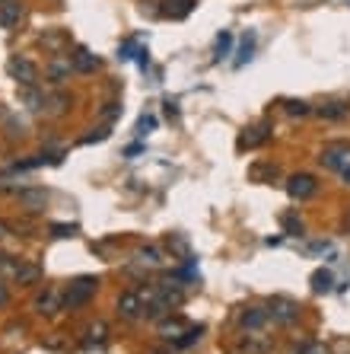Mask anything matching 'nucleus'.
I'll return each instance as SVG.
<instances>
[{"instance_id": "1", "label": "nucleus", "mask_w": 350, "mask_h": 354, "mask_svg": "<svg viewBox=\"0 0 350 354\" xmlns=\"http://www.w3.org/2000/svg\"><path fill=\"white\" fill-rule=\"evenodd\" d=\"M96 288H99V281L90 278V274H86V278H77L74 284L64 290V310H77V306H83L93 294H96Z\"/></svg>"}, {"instance_id": "2", "label": "nucleus", "mask_w": 350, "mask_h": 354, "mask_svg": "<svg viewBox=\"0 0 350 354\" xmlns=\"http://www.w3.org/2000/svg\"><path fill=\"white\" fill-rule=\"evenodd\" d=\"M268 316L280 326H290V322L300 319V304L290 300V297H271L268 300Z\"/></svg>"}, {"instance_id": "3", "label": "nucleus", "mask_w": 350, "mask_h": 354, "mask_svg": "<svg viewBox=\"0 0 350 354\" xmlns=\"http://www.w3.org/2000/svg\"><path fill=\"white\" fill-rule=\"evenodd\" d=\"M322 166H328V169H334V173H347L350 169V144H328L325 150H322Z\"/></svg>"}, {"instance_id": "4", "label": "nucleus", "mask_w": 350, "mask_h": 354, "mask_svg": "<svg viewBox=\"0 0 350 354\" xmlns=\"http://www.w3.org/2000/svg\"><path fill=\"white\" fill-rule=\"evenodd\" d=\"M315 189H318V182H315V176H309V173H296V176H290V179H286V195L296 198V201L312 198V195H315Z\"/></svg>"}, {"instance_id": "5", "label": "nucleus", "mask_w": 350, "mask_h": 354, "mask_svg": "<svg viewBox=\"0 0 350 354\" xmlns=\"http://www.w3.org/2000/svg\"><path fill=\"white\" fill-rule=\"evenodd\" d=\"M140 313H144V297H140V290H124V294L118 297V316H121V319H137Z\"/></svg>"}, {"instance_id": "6", "label": "nucleus", "mask_w": 350, "mask_h": 354, "mask_svg": "<svg viewBox=\"0 0 350 354\" xmlns=\"http://www.w3.org/2000/svg\"><path fill=\"white\" fill-rule=\"evenodd\" d=\"M268 319H271L268 306H245L242 313H239V326H242V329H249V332L264 329V322H268Z\"/></svg>"}, {"instance_id": "7", "label": "nucleus", "mask_w": 350, "mask_h": 354, "mask_svg": "<svg viewBox=\"0 0 350 354\" xmlns=\"http://www.w3.org/2000/svg\"><path fill=\"white\" fill-rule=\"evenodd\" d=\"M10 74L17 77L23 86H32L35 77H39V67H35L29 58H13V61H10Z\"/></svg>"}, {"instance_id": "8", "label": "nucleus", "mask_w": 350, "mask_h": 354, "mask_svg": "<svg viewBox=\"0 0 350 354\" xmlns=\"http://www.w3.org/2000/svg\"><path fill=\"white\" fill-rule=\"evenodd\" d=\"M35 310L39 313H45V316H51V313H57V310H64V294L61 290H55V288H48L45 294L35 300Z\"/></svg>"}, {"instance_id": "9", "label": "nucleus", "mask_w": 350, "mask_h": 354, "mask_svg": "<svg viewBox=\"0 0 350 354\" xmlns=\"http://www.w3.org/2000/svg\"><path fill=\"white\" fill-rule=\"evenodd\" d=\"M23 17V3L19 0H0V29H13Z\"/></svg>"}, {"instance_id": "10", "label": "nucleus", "mask_w": 350, "mask_h": 354, "mask_svg": "<svg viewBox=\"0 0 350 354\" xmlns=\"http://www.w3.org/2000/svg\"><path fill=\"white\" fill-rule=\"evenodd\" d=\"M19 205L29 207V211H41L48 205V192L45 189H23L19 192Z\"/></svg>"}, {"instance_id": "11", "label": "nucleus", "mask_w": 350, "mask_h": 354, "mask_svg": "<svg viewBox=\"0 0 350 354\" xmlns=\"http://www.w3.org/2000/svg\"><path fill=\"white\" fill-rule=\"evenodd\" d=\"M70 61H74V71H80V74H93L99 67V58L90 48H77L74 55H70Z\"/></svg>"}, {"instance_id": "12", "label": "nucleus", "mask_w": 350, "mask_h": 354, "mask_svg": "<svg viewBox=\"0 0 350 354\" xmlns=\"http://www.w3.org/2000/svg\"><path fill=\"white\" fill-rule=\"evenodd\" d=\"M268 140V124H255V128H249V131L239 138V147H258V144H264Z\"/></svg>"}, {"instance_id": "13", "label": "nucleus", "mask_w": 350, "mask_h": 354, "mask_svg": "<svg viewBox=\"0 0 350 354\" xmlns=\"http://www.w3.org/2000/svg\"><path fill=\"white\" fill-rule=\"evenodd\" d=\"M70 67H74V61H70V58H61V55H57V58L48 64V77L55 83H61L67 74H70Z\"/></svg>"}, {"instance_id": "14", "label": "nucleus", "mask_w": 350, "mask_h": 354, "mask_svg": "<svg viewBox=\"0 0 350 354\" xmlns=\"http://www.w3.org/2000/svg\"><path fill=\"white\" fill-rule=\"evenodd\" d=\"M13 278H17L19 284H35V281L41 278V268L39 265H29V262H19V268H17Z\"/></svg>"}, {"instance_id": "15", "label": "nucleus", "mask_w": 350, "mask_h": 354, "mask_svg": "<svg viewBox=\"0 0 350 354\" xmlns=\"http://www.w3.org/2000/svg\"><path fill=\"white\" fill-rule=\"evenodd\" d=\"M318 115H322V118H334V122H338V118H347L350 115V106H347V102H325V106L318 109Z\"/></svg>"}, {"instance_id": "16", "label": "nucleus", "mask_w": 350, "mask_h": 354, "mask_svg": "<svg viewBox=\"0 0 350 354\" xmlns=\"http://www.w3.org/2000/svg\"><path fill=\"white\" fill-rule=\"evenodd\" d=\"M137 262L140 265H150V268H156V265H163V252L156 246H140L137 249Z\"/></svg>"}, {"instance_id": "17", "label": "nucleus", "mask_w": 350, "mask_h": 354, "mask_svg": "<svg viewBox=\"0 0 350 354\" xmlns=\"http://www.w3.org/2000/svg\"><path fill=\"white\" fill-rule=\"evenodd\" d=\"M106 335H108V326H106V322H93L90 329H86V342H83V345H86V348L102 345V342H106Z\"/></svg>"}, {"instance_id": "18", "label": "nucleus", "mask_w": 350, "mask_h": 354, "mask_svg": "<svg viewBox=\"0 0 350 354\" xmlns=\"http://www.w3.org/2000/svg\"><path fill=\"white\" fill-rule=\"evenodd\" d=\"M169 7H163V17H188L191 13V0H166Z\"/></svg>"}, {"instance_id": "19", "label": "nucleus", "mask_w": 350, "mask_h": 354, "mask_svg": "<svg viewBox=\"0 0 350 354\" xmlns=\"http://www.w3.org/2000/svg\"><path fill=\"white\" fill-rule=\"evenodd\" d=\"M331 284H334V278H331V272H328V268H318V272L312 274V290H315V294L331 290Z\"/></svg>"}, {"instance_id": "20", "label": "nucleus", "mask_w": 350, "mask_h": 354, "mask_svg": "<svg viewBox=\"0 0 350 354\" xmlns=\"http://www.w3.org/2000/svg\"><path fill=\"white\" fill-rule=\"evenodd\" d=\"M159 332H163L166 338H175V342H179V335L185 332V322L182 319H166V322H159Z\"/></svg>"}, {"instance_id": "21", "label": "nucleus", "mask_w": 350, "mask_h": 354, "mask_svg": "<svg viewBox=\"0 0 350 354\" xmlns=\"http://www.w3.org/2000/svg\"><path fill=\"white\" fill-rule=\"evenodd\" d=\"M169 249L188 259V243H185V236H179V233H172V236H169Z\"/></svg>"}, {"instance_id": "22", "label": "nucleus", "mask_w": 350, "mask_h": 354, "mask_svg": "<svg viewBox=\"0 0 350 354\" xmlns=\"http://www.w3.org/2000/svg\"><path fill=\"white\" fill-rule=\"evenodd\" d=\"M41 41H45L51 51H57V48H61V45L67 41V35H64V32H48V35H41Z\"/></svg>"}, {"instance_id": "23", "label": "nucleus", "mask_w": 350, "mask_h": 354, "mask_svg": "<svg viewBox=\"0 0 350 354\" xmlns=\"http://www.w3.org/2000/svg\"><path fill=\"white\" fill-rule=\"evenodd\" d=\"M284 227H286V233H293V236L302 233V221L296 214H284Z\"/></svg>"}, {"instance_id": "24", "label": "nucleus", "mask_w": 350, "mask_h": 354, "mask_svg": "<svg viewBox=\"0 0 350 354\" xmlns=\"http://www.w3.org/2000/svg\"><path fill=\"white\" fill-rule=\"evenodd\" d=\"M286 112H290V115H309V112H312V106H309V102H296V99H293V102H286Z\"/></svg>"}, {"instance_id": "25", "label": "nucleus", "mask_w": 350, "mask_h": 354, "mask_svg": "<svg viewBox=\"0 0 350 354\" xmlns=\"http://www.w3.org/2000/svg\"><path fill=\"white\" fill-rule=\"evenodd\" d=\"M229 45H233V35L223 32L220 39H217V58H226V55H229Z\"/></svg>"}, {"instance_id": "26", "label": "nucleus", "mask_w": 350, "mask_h": 354, "mask_svg": "<svg viewBox=\"0 0 350 354\" xmlns=\"http://www.w3.org/2000/svg\"><path fill=\"white\" fill-rule=\"evenodd\" d=\"M41 348H48V351H64L67 342H64V338H57V335H51V338H45V342H41Z\"/></svg>"}, {"instance_id": "27", "label": "nucleus", "mask_w": 350, "mask_h": 354, "mask_svg": "<svg viewBox=\"0 0 350 354\" xmlns=\"http://www.w3.org/2000/svg\"><path fill=\"white\" fill-rule=\"evenodd\" d=\"M19 262H13L10 256H0V274H17Z\"/></svg>"}, {"instance_id": "28", "label": "nucleus", "mask_w": 350, "mask_h": 354, "mask_svg": "<svg viewBox=\"0 0 350 354\" xmlns=\"http://www.w3.org/2000/svg\"><path fill=\"white\" fill-rule=\"evenodd\" d=\"M51 233H55V236H74L77 227H61V223H57V227H51Z\"/></svg>"}, {"instance_id": "29", "label": "nucleus", "mask_w": 350, "mask_h": 354, "mask_svg": "<svg viewBox=\"0 0 350 354\" xmlns=\"http://www.w3.org/2000/svg\"><path fill=\"white\" fill-rule=\"evenodd\" d=\"M245 58H252V39H245V45H242V55H239V61H236V64H245Z\"/></svg>"}, {"instance_id": "30", "label": "nucleus", "mask_w": 350, "mask_h": 354, "mask_svg": "<svg viewBox=\"0 0 350 354\" xmlns=\"http://www.w3.org/2000/svg\"><path fill=\"white\" fill-rule=\"evenodd\" d=\"M300 354H328V348L325 345H306Z\"/></svg>"}, {"instance_id": "31", "label": "nucleus", "mask_w": 350, "mask_h": 354, "mask_svg": "<svg viewBox=\"0 0 350 354\" xmlns=\"http://www.w3.org/2000/svg\"><path fill=\"white\" fill-rule=\"evenodd\" d=\"M10 304V290H7V284H0V306H7Z\"/></svg>"}, {"instance_id": "32", "label": "nucleus", "mask_w": 350, "mask_h": 354, "mask_svg": "<svg viewBox=\"0 0 350 354\" xmlns=\"http://www.w3.org/2000/svg\"><path fill=\"white\" fill-rule=\"evenodd\" d=\"M147 128H153V118L144 115V118H140V134H147Z\"/></svg>"}, {"instance_id": "33", "label": "nucleus", "mask_w": 350, "mask_h": 354, "mask_svg": "<svg viewBox=\"0 0 350 354\" xmlns=\"http://www.w3.org/2000/svg\"><path fill=\"white\" fill-rule=\"evenodd\" d=\"M150 354H172L169 348H156V351H150Z\"/></svg>"}, {"instance_id": "34", "label": "nucleus", "mask_w": 350, "mask_h": 354, "mask_svg": "<svg viewBox=\"0 0 350 354\" xmlns=\"http://www.w3.org/2000/svg\"><path fill=\"white\" fill-rule=\"evenodd\" d=\"M344 227H347V230H350V211H347V217H344Z\"/></svg>"}, {"instance_id": "35", "label": "nucleus", "mask_w": 350, "mask_h": 354, "mask_svg": "<svg viewBox=\"0 0 350 354\" xmlns=\"http://www.w3.org/2000/svg\"><path fill=\"white\" fill-rule=\"evenodd\" d=\"M344 176V182H347V185H350V169H347V173H341Z\"/></svg>"}]
</instances>
